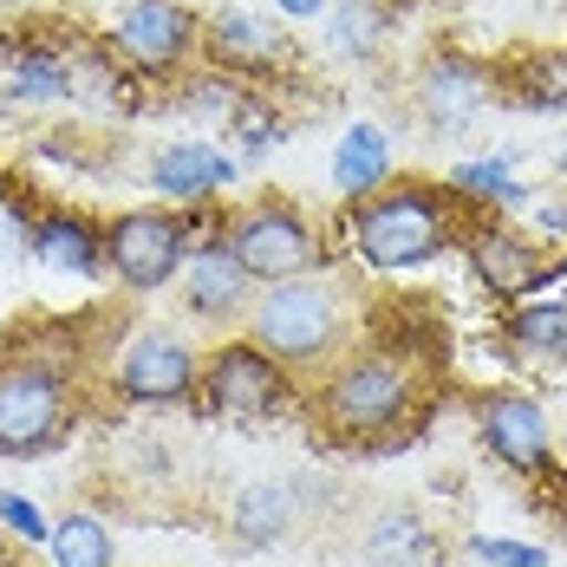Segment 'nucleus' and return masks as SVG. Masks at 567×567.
Masks as SVG:
<instances>
[{
	"label": "nucleus",
	"instance_id": "nucleus-9",
	"mask_svg": "<svg viewBox=\"0 0 567 567\" xmlns=\"http://www.w3.org/2000/svg\"><path fill=\"white\" fill-rule=\"evenodd\" d=\"M105 47L137 79H176L189 59L203 53V13L189 0H124Z\"/></svg>",
	"mask_w": 567,
	"mask_h": 567
},
{
	"label": "nucleus",
	"instance_id": "nucleus-27",
	"mask_svg": "<svg viewBox=\"0 0 567 567\" xmlns=\"http://www.w3.org/2000/svg\"><path fill=\"white\" fill-rule=\"evenodd\" d=\"M0 522H7V535H27V542H53V535H47V515L33 509V503H20V496H0Z\"/></svg>",
	"mask_w": 567,
	"mask_h": 567
},
{
	"label": "nucleus",
	"instance_id": "nucleus-8",
	"mask_svg": "<svg viewBox=\"0 0 567 567\" xmlns=\"http://www.w3.org/2000/svg\"><path fill=\"white\" fill-rule=\"evenodd\" d=\"M196 248V216L176 209H117L105 216V275L124 293H157L183 275Z\"/></svg>",
	"mask_w": 567,
	"mask_h": 567
},
{
	"label": "nucleus",
	"instance_id": "nucleus-24",
	"mask_svg": "<svg viewBox=\"0 0 567 567\" xmlns=\"http://www.w3.org/2000/svg\"><path fill=\"white\" fill-rule=\"evenodd\" d=\"M53 561L59 567H117L112 528H105L92 509L59 515V522H53Z\"/></svg>",
	"mask_w": 567,
	"mask_h": 567
},
{
	"label": "nucleus",
	"instance_id": "nucleus-15",
	"mask_svg": "<svg viewBox=\"0 0 567 567\" xmlns=\"http://www.w3.org/2000/svg\"><path fill=\"white\" fill-rule=\"evenodd\" d=\"M27 255L47 261L59 275H79V281H99L105 275V223H92L85 209H33V228H27Z\"/></svg>",
	"mask_w": 567,
	"mask_h": 567
},
{
	"label": "nucleus",
	"instance_id": "nucleus-5",
	"mask_svg": "<svg viewBox=\"0 0 567 567\" xmlns=\"http://www.w3.org/2000/svg\"><path fill=\"white\" fill-rule=\"evenodd\" d=\"M216 228H223V241L235 248V261L261 287L327 268V235H320V223L293 196H281V189H261V196L235 203Z\"/></svg>",
	"mask_w": 567,
	"mask_h": 567
},
{
	"label": "nucleus",
	"instance_id": "nucleus-3",
	"mask_svg": "<svg viewBox=\"0 0 567 567\" xmlns=\"http://www.w3.org/2000/svg\"><path fill=\"white\" fill-rule=\"evenodd\" d=\"M359 327V307H352V287L327 268L313 275H293L255 293V313H248V340L261 346L268 359H281L293 379H320Z\"/></svg>",
	"mask_w": 567,
	"mask_h": 567
},
{
	"label": "nucleus",
	"instance_id": "nucleus-4",
	"mask_svg": "<svg viewBox=\"0 0 567 567\" xmlns=\"http://www.w3.org/2000/svg\"><path fill=\"white\" fill-rule=\"evenodd\" d=\"M79 424V365L59 346L0 352V456H47Z\"/></svg>",
	"mask_w": 567,
	"mask_h": 567
},
{
	"label": "nucleus",
	"instance_id": "nucleus-10",
	"mask_svg": "<svg viewBox=\"0 0 567 567\" xmlns=\"http://www.w3.org/2000/svg\"><path fill=\"white\" fill-rule=\"evenodd\" d=\"M203 59L223 72V79H241L248 92L255 85H275L293 72V33H287L275 13H255V7H216L203 13Z\"/></svg>",
	"mask_w": 567,
	"mask_h": 567
},
{
	"label": "nucleus",
	"instance_id": "nucleus-11",
	"mask_svg": "<svg viewBox=\"0 0 567 567\" xmlns=\"http://www.w3.org/2000/svg\"><path fill=\"white\" fill-rule=\"evenodd\" d=\"M476 437L483 451L496 456L509 476L522 483H555V431H548V411L528 392H483L476 398Z\"/></svg>",
	"mask_w": 567,
	"mask_h": 567
},
{
	"label": "nucleus",
	"instance_id": "nucleus-1",
	"mask_svg": "<svg viewBox=\"0 0 567 567\" xmlns=\"http://www.w3.org/2000/svg\"><path fill=\"white\" fill-rule=\"evenodd\" d=\"M470 228H476V203L437 176H392L385 189L346 203V248L359 255V268L379 275H404L451 255L470 241Z\"/></svg>",
	"mask_w": 567,
	"mask_h": 567
},
{
	"label": "nucleus",
	"instance_id": "nucleus-18",
	"mask_svg": "<svg viewBox=\"0 0 567 567\" xmlns=\"http://www.w3.org/2000/svg\"><path fill=\"white\" fill-rule=\"evenodd\" d=\"M300 528V489L293 483H255L228 503V542L235 548H275Z\"/></svg>",
	"mask_w": 567,
	"mask_h": 567
},
{
	"label": "nucleus",
	"instance_id": "nucleus-6",
	"mask_svg": "<svg viewBox=\"0 0 567 567\" xmlns=\"http://www.w3.org/2000/svg\"><path fill=\"white\" fill-rule=\"evenodd\" d=\"M105 379L124 404H203V352L176 327L137 320L105 352Z\"/></svg>",
	"mask_w": 567,
	"mask_h": 567
},
{
	"label": "nucleus",
	"instance_id": "nucleus-22",
	"mask_svg": "<svg viewBox=\"0 0 567 567\" xmlns=\"http://www.w3.org/2000/svg\"><path fill=\"white\" fill-rule=\"evenodd\" d=\"M65 99H92V105H117L124 92V59L99 40H65Z\"/></svg>",
	"mask_w": 567,
	"mask_h": 567
},
{
	"label": "nucleus",
	"instance_id": "nucleus-2",
	"mask_svg": "<svg viewBox=\"0 0 567 567\" xmlns=\"http://www.w3.org/2000/svg\"><path fill=\"white\" fill-rule=\"evenodd\" d=\"M431 404L424 385V359L404 346H346L340 359L313 379L307 411L333 444H392L404 424H417V411Z\"/></svg>",
	"mask_w": 567,
	"mask_h": 567
},
{
	"label": "nucleus",
	"instance_id": "nucleus-7",
	"mask_svg": "<svg viewBox=\"0 0 567 567\" xmlns=\"http://www.w3.org/2000/svg\"><path fill=\"white\" fill-rule=\"evenodd\" d=\"M203 404L209 417H228V424H268L300 404V379L248 333H228L216 352H203Z\"/></svg>",
	"mask_w": 567,
	"mask_h": 567
},
{
	"label": "nucleus",
	"instance_id": "nucleus-17",
	"mask_svg": "<svg viewBox=\"0 0 567 567\" xmlns=\"http://www.w3.org/2000/svg\"><path fill=\"white\" fill-rule=\"evenodd\" d=\"M7 99L13 105H53L65 99V40L33 27V33H7Z\"/></svg>",
	"mask_w": 567,
	"mask_h": 567
},
{
	"label": "nucleus",
	"instance_id": "nucleus-14",
	"mask_svg": "<svg viewBox=\"0 0 567 567\" xmlns=\"http://www.w3.org/2000/svg\"><path fill=\"white\" fill-rule=\"evenodd\" d=\"M417 117L437 131V137H456L470 117L489 105V65L483 59H470V53H431L424 65H417Z\"/></svg>",
	"mask_w": 567,
	"mask_h": 567
},
{
	"label": "nucleus",
	"instance_id": "nucleus-30",
	"mask_svg": "<svg viewBox=\"0 0 567 567\" xmlns=\"http://www.w3.org/2000/svg\"><path fill=\"white\" fill-rule=\"evenodd\" d=\"M0 567H13V548H7V522H0Z\"/></svg>",
	"mask_w": 567,
	"mask_h": 567
},
{
	"label": "nucleus",
	"instance_id": "nucleus-23",
	"mask_svg": "<svg viewBox=\"0 0 567 567\" xmlns=\"http://www.w3.org/2000/svg\"><path fill=\"white\" fill-rule=\"evenodd\" d=\"M503 333L522 359H567V300H515Z\"/></svg>",
	"mask_w": 567,
	"mask_h": 567
},
{
	"label": "nucleus",
	"instance_id": "nucleus-25",
	"mask_svg": "<svg viewBox=\"0 0 567 567\" xmlns=\"http://www.w3.org/2000/svg\"><path fill=\"white\" fill-rule=\"evenodd\" d=\"M456 189L476 203V209H522L528 203V189L509 176V157H483V164H456L451 176Z\"/></svg>",
	"mask_w": 567,
	"mask_h": 567
},
{
	"label": "nucleus",
	"instance_id": "nucleus-12",
	"mask_svg": "<svg viewBox=\"0 0 567 567\" xmlns=\"http://www.w3.org/2000/svg\"><path fill=\"white\" fill-rule=\"evenodd\" d=\"M176 293H183V313L196 320V327H248V313H255V293L261 281L235 261V248L223 241V228L216 235H203L196 248H189V261H183V275H176Z\"/></svg>",
	"mask_w": 567,
	"mask_h": 567
},
{
	"label": "nucleus",
	"instance_id": "nucleus-20",
	"mask_svg": "<svg viewBox=\"0 0 567 567\" xmlns=\"http://www.w3.org/2000/svg\"><path fill=\"white\" fill-rule=\"evenodd\" d=\"M392 137L379 131V124H352L340 137V151H333V183H340L346 203H359V196H372V189H385L392 183Z\"/></svg>",
	"mask_w": 567,
	"mask_h": 567
},
{
	"label": "nucleus",
	"instance_id": "nucleus-29",
	"mask_svg": "<svg viewBox=\"0 0 567 567\" xmlns=\"http://www.w3.org/2000/svg\"><path fill=\"white\" fill-rule=\"evenodd\" d=\"M281 13H327V0H275Z\"/></svg>",
	"mask_w": 567,
	"mask_h": 567
},
{
	"label": "nucleus",
	"instance_id": "nucleus-19",
	"mask_svg": "<svg viewBox=\"0 0 567 567\" xmlns=\"http://www.w3.org/2000/svg\"><path fill=\"white\" fill-rule=\"evenodd\" d=\"M228 176H235V164H228L216 144H171V151L151 157V189L157 196H176V203L216 196V189H228Z\"/></svg>",
	"mask_w": 567,
	"mask_h": 567
},
{
	"label": "nucleus",
	"instance_id": "nucleus-32",
	"mask_svg": "<svg viewBox=\"0 0 567 567\" xmlns=\"http://www.w3.org/2000/svg\"><path fill=\"white\" fill-rule=\"evenodd\" d=\"M561 176H567V151H561Z\"/></svg>",
	"mask_w": 567,
	"mask_h": 567
},
{
	"label": "nucleus",
	"instance_id": "nucleus-26",
	"mask_svg": "<svg viewBox=\"0 0 567 567\" xmlns=\"http://www.w3.org/2000/svg\"><path fill=\"white\" fill-rule=\"evenodd\" d=\"M228 131H235V144H241L248 157H261V151H275V144L287 137V112L275 105V99H261V92H241Z\"/></svg>",
	"mask_w": 567,
	"mask_h": 567
},
{
	"label": "nucleus",
	"instance_id": "nucleus-28",
	"mask_svg": "<svg viewBox=\"0 0 567 567\" xmlns=\"http://www.w3.org/2000/svg\"><path fill=\"white\" fill-rule=\"evenodd\" d=\"M476 555H483V561H503V567H542L535 548H503V542H476Z\"/></svg>",
	"mask_w": 567,
	"mask_h": 567
},
{
	"label": "nucleus",
	"instance_id": "nucleus-31",
	"mask_svg": "<svg viewBox=\"0 0 567 567\" xmlns=\"http://www.w3.org/2000/svg\"><path fill=\"white\" fill-rule=\"evenodd\" d=\"M0 196H13V183H7V176H0Z\"/></svg>",
	"mask_w": 567,
	"mask_h": 567
},
{
	"label": "nucleus",
	"instance_id": "nucleus-13",
	"mask_svg": "<svg viewBox=\"0 0 567 567\" xmlns=\"http://www.w3.org/2000/svg\"><path fill=\"white\" fill-rule=\"evenodd\" d=\"M463 255H470V268H476V281L489 287L496 300H528L535 287L555 281V255L548 248H535L528 235H515L503 223H476L470 228V241H463Z\"/></svg>",
	"mask_w": 567,
	"mask_h": 567
},
{
	"label": "nucleus",
	"instance_id": "nucleus-21",
	"mask_svg": "<svg viewBox=\"0 0 567 567\" xmlns=\"http://www.w3.org/2000/svg\"><path fill=\"white\" fill-rule=\"evenodd\" d=\"M392 40V7L385 0H340L327 7V47L340 59H379Z\"/></svg>",
	"mask_w": 567,
	"mask_h": 567
},
{
	"label": "nucleus",
	"instance_id": "nucleus-16",
	"mask_svg": "<svg viewBox=\"0 0 567 567\" xmlns=\"http://www.w3.org/2000/svg\"><path fill=\"white\" fill-rule=\"evenodd\" d=\"M444 561V542L431 528V515L398 503V509H379L359 535V567H437Z\"/></svg>",
	"mask_w": 567,
	"mask_h": 567
}]
</instances>
